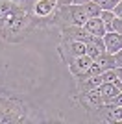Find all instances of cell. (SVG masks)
Here are the masks:
<instances>
[{
	"label": "cell",
	"instance_id": "ac0fdd59",
	"mask_svg": "<svg viewBox=\"0 0 122 124\" xmlns=\"http://www.w3.org/2000/svg\"><path fill=\"white\" fill-rule=\"evenodd\" d=\"M113 13H115V17H118V19H122V0L118 2L115 8H113Z\"/></svg>",
	"mask_w": 122,
	"mask_h": 124
},
{
	"label": "cell",
	"instance_id": "8992f818",
	"mask_svg": "<svg viewBox=\"0 0 122 124\" xmlns=\"http://www.w3.org/2000/svg\"><path fill=\"white\" fill-rule=\"evenodd\" d=\"M102 39H104V45H106V52H109V54H117L118 50H122V33H117V31H106Z\"/></svg>",
	"mask_w": 122,
	"mask_h": 124
},
{
	"label": "cell",
	"instance_id": "52a82bcc",
	"mask_svg": "<svg viewBox=\"0 0 122 124\" xmlns=\"http://www.w3.org/2000/svg\"><path fill=\"white\" fill-rule=\"evenodd\" d=\"M78 82V93H81V91H89V89H94V87H100L102 83H104V80H102V74H92V76H80L76 78Z\"/></svg>",
	"mask_w": 122,
	"mask_h": 124
},
{
	"label": "cell",
	"instance_id": "7a4b0ae2",
	"mask_svg": "<svg viewBox=\"0 0 122 124\" xmlns=\"http://www.w3.org/2000/svg\"><path fill=\"white\" fill-rule=\"evenodd\" d=\"M76 100L80 102V106L85 109L87 113L96 115L98 111L104 109V96H102V93H100V87H94V89H89V91L78 93Z\"/></svg>",
	"mask_w": 122,
	"mask_h": 124
},
{
	"label": "cell",
	"instance_id": "277c9868",
	"mask_svg": "<svg viewBox=\"0 0 122 124\" xmlns=\"http://www.w3.org/2000/svg\"><path fill=\"white\" fill-rule=\"evenodd\" d=\"M61 37L76 39V41H81V43H91L96 35H91L83 26H69V28H61Z\"/></svg>",
	"mask_w": 122,
	"mask_h": 124
},
{
	"label": "cell",
	"instance_id": "e0dca14e",
	"mask_svg": "<svg viewBox=\"0 0 122 124\" xmlns=\"http://www.w3.org/2000/svg\"><path fill=\"white\" fill-rule=\"evenodd\" d=\"M113 57H115V67H122V50L113 54Z\"/></svg>",
	"mask_w": 122,
	"mask_h": 124
},
{
	"label": "cell",
	"instance_id": "6da1fadb",
	"mask_svg": "<svg viewBox=\"0 0 122 124\" xmlns=\"http://www.w3.org/2000/svg\"><path fill=\"white\" fill-rule=\"evenodd\" d=\"M89 19V15L85 13V8L80 4H63L57 6L54 13L48 19H45V22L48 24H56L59 28H69V26H83Z\"/></svg>",
	"mask_w": 122,
	"mask_h": 124
},
{
	"label": "cell",
	"instance_id": "9a60e30c",
	"mask_svg": "<svg viewBox=\"0 0 122 124\" xmlns=\"http://www.w3.org/2000/svg\"><path fill=\"white\" fill-rule=\"evenodd\" d=\"M102 80H104V82H115V80H117V72H115V69L104 70V72H102Z\"/></svg>",
	"mask_w": 122,
	"mask_h": 124
},
{
	"label": "cell",
	"instance_id": "5bb4252c",
	"mask_svg": "<svg viewBox=\"0 0 122 124\" xmlns=\"http://www.w3.org/2000/svg\"><path fill=\"white\" fill-rule=\"evenodd\" d=\"M92 2H96L102 11H113V8H115L120 0H92Z\"/></svg>",
	"mask_w": 122,
	"mask_h": 124
},
{
	"label": "cell",
	"instance_id": "ba28073f",
	"mask_svg": "<svg viewBox=\"0 0 122 124\" xmlns=\"http://www.w3.org/2000/svg\"><path fill=\"white\" fill-rule=\"evenodd\" d=\"M85 54L91 57L92 61L100 57L102 54H106V45H104V39L102 37H94L91 43H85Z\"/></svg>",
	"mask_w": 122,
	"mask_h": 124
},
{
	"label": "cell",
	"instance_id": "4fadbf2b",
	"mask_svg": "<svg viewBox=\"0 0 122 124\" xmlns=\"http://www.w3.org/2000/svg\"><path fill=\"white\" fill-rule=\"evenodd\" d=\"M83 8H85V13L89 15V19L91 17H100V13H102V9H100V6L96 4V2H87V4H83Z\"/></svg>",
	"mask_w": 122,
	"mask_h": 124
},
{
	"label": "cell",
	"instance_id": "3957f363",
	"mask_svg": "<svg viewBox=\"0 0 122 124\" xmlns=\"http://www.w3.org/2000/svg\"><path fill=\"white\" fill-rule=\"evenodd\" d=\"M61 59L69 65L70 61H74L78 56H83L85 54V43L76 41V39H67V37H61V45L57 46Z\"/></svg>",
	"mask_w": 122,
	"mask_h": 124
},
{
	"label": "cell",
	"instance_id": "d6986e66",
	"mask_svg": "<svg viewBox=\"0 0 122 124\" xmlns=\"http://www.w3.org/2000/svg\"><path fill=\"white\" fill-rule=\"evenodd\" d=\"M115 72H117V78L122 82V67H115Z\"/></svg>",
	"mask_w": 122,
	"mask_h": 124
},
{
	"label": "cell",
	"instance_id": "2e32d148",
	"mask_svg": "<svg viewBox=\"0 0 122 124\" xmlns=\"http://www.w3.org/2000/svg\"><path fill=\"white\" fill-rule=\"evenodd\" d=\"M111 28L113 31H117V33H122V19H118V17H115L111 22Z\"/></svg>",
	"mask_w": 122,
	"mask_h": 124
},
{
	"label": "cell",
	"instance_id": "9c48e42d",
	"mask_svg": "<svg viewBox=\"0 0 122 124\" xmlns=\"http://www.w3.org/2000/svg\"><path fill=\"white\" fill-rule=\"evenodd\" d=\"M91 35H96V37H104L106 33V26H104V21H102L100 17H91V19H87V22L83 24Z\"/></svg>",
	"mask_w": 122,
	"mask_h": 124
},
{
	"label": "cell",
	"instance_id": "8fae6325",
	"mask_svg": "<svg viewBox=\"0 0 122 124\" xmlns=\"http://www.w3.org/2000/svg\"><path fill=\"white\" fill-rule=\"evenodd\" d=\"M100 93H102V96H104V102H107L109 98H113L115 94L120 93V89H118L113 82H104L100 85Z\"/></svg>",
	"mask_w": 122,
	"mask_h": 124
},
{
	"label": "cell",
	"instance_id": "7c38bea8",
	"mask_svg": "<svg viewBox=\"0 0 122 124\" xmlns=\"http://www.w3.org/2000/svg\"><path fill=\"white\" fill-rule=\"evenodd\" d=\"M106 120L109 122H120L122 120V106H113L106 109Z\"/></svg>",
	"mask_w": 122,
	"mask_h": 124
},
{
	"label": "cell",
	"instance_id": "30bf717a",
	"mask_svg": "<svg viewBox=\"0 0 122 124\" xmlns=\"http://www.w3.org/2000/svg\"><path fill=\"white\" fill-rule=\"evenodd\" d=\"M94 63L102 69V72H104V70H109V69H115V57H113V54H109V52H106V54H102L100 57H96Z\"/></svg>",
	"mask_w": 122,
	"mask_h": 124
},
{
	"label": "cell",
	"instance_id": "ffe728a7",
	"mask_svg": "<svg viewBox=\"0 0 122 124\" xmlns=\"http://www.w3.org/2000/svg\"><path fill=\"white\" fill-rule=\"evenodd\" d=\"M87 2H91V0H72V4H80V6L87 4Z\"/></svg>",
	"mask_w": 122,
	"mask_h": 124
},
{
	"label": "cell",
	"instance_id": "5b68a950",
	"mask_svg": "<svg viewBox=\"0 0 122 124\" xmlns=\"http://www.w3.org/2000/svg\"><path fill=\"white\" fill-rule=\"evenodd\" d=\"M92 65V59L87 54H83V56H78L74 61H70L69 63V70H70V74L74 78H78V76H81V74H85L87 72V69Z\"/></svg>",
	"mask_w": 122,
	"mask_h": 124
}]
</instances>
